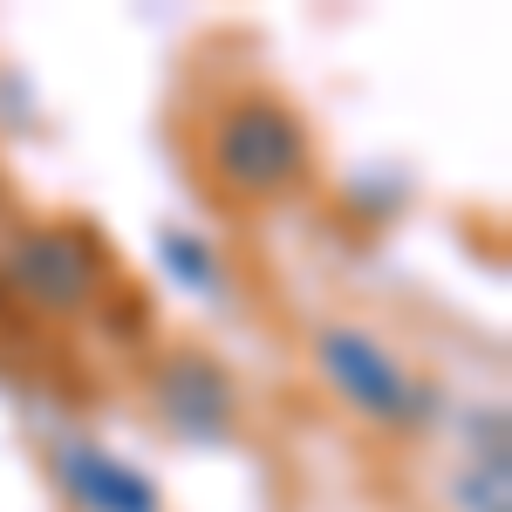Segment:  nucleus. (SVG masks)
I'll return each instance as SVG.
<instances>
[{"instance_id": "obj_2", "label": "nucleus", "mask_w": 512, "mask_h": 512, "mask_svg": "<svg viewBox=\"0 0 512 512\" xmlns=\"http://www.w3.org/2000/svg\"><path fill=\"white\" fill-rule=\"evenodd\" d=\"M315 369L321 383L342 396L349 410L362 417H376V424H410L417 410H424V390H417V376L396 362L369 328H349V321H321L315 328Z\"/></svg>"}, {"instance_id": "obj_6", "label": "nucleus", "mask_w": 512, "mask_h": 512, "mask_svg": "<svg viewBox=\"0 0 512 512\" xmlns=\"http://www.w3.org/2000/svg\"><path fill=\"white\" fill-rule=\"evenodd\" d=\"M0 192H7V178H0Z\"/></svg>"}, {"instance_id": "obj_1", "label": "nucleus", "mask_w": 512, "mask_h": 512, "mask_svg": "<svg viewBox=\"0 0 512 512\" xmlns=\"http://www.w3.org/2000/svg\"><path fill=\"white\" fill-rule=\"evenodd\" d=\"M205 164L226 198L260 205V198H287L308 178L315 144H308V123L294 117V103H280L274 89H239L212 110Z\"/></svg>"}, {"instance_id": "obj_4", "label": "nucleus", "mask_w": 512, "mask_h": 512, "mask_svg": "<svg viewBox=\"0 0 512 512\" xmlns=\"http://www.w3.org/2000/svg\"><path fill=\"white\" fill-rule=\"evenodd\" d=\"M151 403H158L185 437H226L233 417H239L233 376L205 349H164L158 362H151Z\"/></svg>"}, {"instance_id": "obj_5", "label": "nucleus", "mask_w": 512, "mask_h": 512, "mask_svg": "<svg viewBox=\"0 0 512 512\" xmlns=\"http://www.w3.org/2000/svg\"><path fill=\"white\" fill-rule=\"evenodd\" d=\"M62 478H69V492L89 512H164L151 478L117 465V458H103V451H89V444H69L62 451Z\"/></svg>"}, {"instance_id": "obj_3", "label": "nucleus", "mask_w": 512, "mask_h": 512, "mask_svg": "<svg viewBox=\"0 0 512 512\" xmlns=\"http://www.w3.org/2000/svg\"><path fill=\"white\" fill-rule=\"evenodd\" d=\"M7 280L48 315H76L103 287V260L82 226H28L7 253Z\"/></svg>"}]
</instances>
